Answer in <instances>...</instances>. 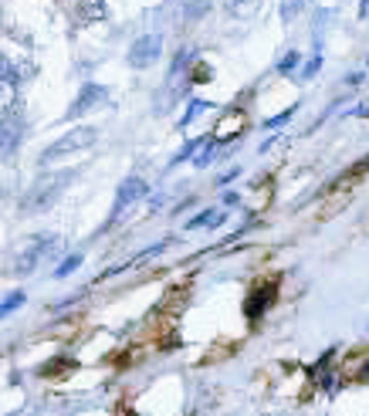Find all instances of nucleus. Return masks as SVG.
I'll use <instances>...</instances> for the list:
<instances>
[{
	"mask_svg": "<svg viewBox=\"0 0 369 416\" xmlns=\"http://www.w3.org/2000/svg\"><path fill=\"white\" fill-rule=\"evenodd\" d=\"M156 55H159V38H142L136 44V51L129 55V61H133V65H146V61Z\"/></svg>",
	"mask_w": 369,
	"mask_h": 416,
	"instance_id": "f257e3e1",
	"label": "nucleus"
},
{
	"mask_svg": "<svg viewBox=\"0 0 369 416\" xmlns=\"http://www.w3.org/2000/svg\"><path fill=\"white\" fill-rule=\"evenodd\" d=\"M363 18H369V0H363Z\"/></svg>",
	"mask_w": 369,
	"mask_h": 416,
	"instance_id": "f03ea898",
	"label": "nucleus"
}]
</instances>
